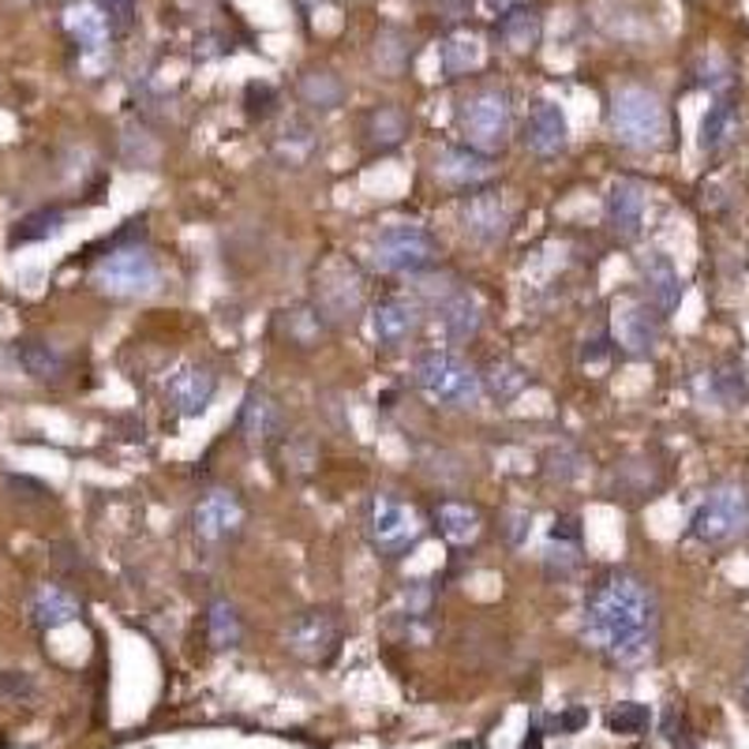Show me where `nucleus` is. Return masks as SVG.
Returning <instances> with one entry per match:
<instances>
[{
	"instance_id": "1",
	"label": "nucleus",
	"mask_w": 749,
	"mask_h": 749,
	"mask_svg": "<svg viewBox=\"0 0 749 749\" xmlns=\"http://www.w3.org/2000/svg\"><path fill=\"white\" fill-rule=\"evenodd\" d=\"M659 604L653 588L629 570H607L585 599V640L618 667H637L653 656Z\"/></svg>"
},
{
	"instance_id": "2",
	"label": "nucleus",
	"mask_w": 749,
	"mask_h": 749,
	"mask_svg": "<svg viewBox=\"0 0 749 749\" xmlns=\"http://www.w3.org/2000/svg\"><path fill=\"white\" fill-rule=\"evenodd\" d=\"M611 132L629 151H656L667 143V105L648 86H618L611 98Z\"/></svg>"
},
{
	"instance_id": "3",
	"label": "nucleus",
	"mask_w": 749,
	"mask_h": 749,
	"mask_svg": "<svg viewBox=\"0 0 749 749\" xmlns=\"http://www.w3.org/2000/svg\"><path fill=\"white\" fill-rule=\"evenodd\" d=\"M412 382L423 398H431L435 406L447 409H472L484 398V382L480 371L469 368L461 357H453L447 349H428L412 368Z\"/></svg>"
},
{
	"instance_id": "4",
	"label": "nucleus",
	"mask_w": 749,
	"mask_h": 749,
	"mask_svg": "<svg viewBox=\"0 0 749 749\" xmlns=\"http://www.w3.org/2000/svg\"><path fill=\"white\" fill-rule=\"evenodd\" d=\"M94 285H98V293H105V297L143 300L162 289V266H157L151 248L127 244V248H113L94 266Z\"/></svg>"
},
{
	"instance_id": "5",
	"label": "nucleus",
	"mask_w": 749,
	"mask_h": 749,
	"mask_svg": "<svg viewBox=\"0 0 749 749\" xmlns=\"http://www.w3.org/2000/svg\"><path fill=\"white\" fill-rule=\"evenodd\" d=\"M435 252H439L435 236L417 222H390L371 240V263L382 274H409V278H417V274L435 266Z\"/></svg>"
},
{
	"instance_id": "6",
	"label": "nucleus",
	"mask_w": 749,
	"mask_h": 749,
	"mask_svg": "<svg viewBox=\"0 0 749 749\" xmlns=\"http://www.w3.org/2000/svg\"><path fill=\"white\" fill-rule=\"evenodd\" d=\"M749 529V491L742 484H719L701 499L694 514V532L697 544L705 547H724L738 540Z\"/></svg>"
},
{
	"instance_id": "7",
	"label": "nucleus",
	"mask_w": 749,
	"mask_h": 749,
	"mask_svg": "<svg viewBox=\"0 0 749 749\" xmlns=\"http://www.w3.org/2000/svg\"><path fill=\"white\" fill-rule=\"evenodd\" d=\"M461 135L465 146L480 154H495L510 140V94L499 86H484V91H472L458 110Z\"/></svg>"
},
{
	"instance_id": "8",
	"label": "nucleus",
	"mask_w": 749,
	"mask_h": 749,
	"mask_svg": "<svg viewBox=\"0 0 749 749\" xmlns=\"http://www.w3.org/2000/svg\"><path fill=\"white\" fill-rule=\"evenodd\" d=\"M420 517L409 502L393 495H374L368 506V540L382 558H401L420 544Z\"/></svg>"
},
{
	"instance_id": "9",
	"label": "nucleus",
	"mask_w": 749,
	"mask_h": 749,
	"mask_svg": "<svg viewBox=\"0 0 749 749\" xmlns=\"http://www.w3.org/2000/svg\"><path fill=\"white\" fill-rule=\"evenodd\" d=\"M244 529V506L236 499V491L229 488H214L195 502L192 510V532L195 544L206 551H222L225 544H233Z\"/></svg>"
},
{
	"instance_id": "10",
	"label": "nucleus",
	"mask_w": 749,
	"mask_h": 749,
	"mask_svg": "<svg viewBox=\"0 0 749 749\" xmlns=\"http://www.w3.org/2000/svg\"><path fill=\"white\" fill-rule=\"evenodd\" d=\"M458 225L480 248H499L510 233V206L499 192H472L458 206Z\"/></svg>"
},
{
	"instance_id": "11",
	"label": "nucleus",
	"mask_w": 749,
	"mask_h": 749,
	"mask_svg": "<svg viewBox=\"0 0 749 749\" xmlns=\"http://www.w3.org/2000/svg\"><path fill=\"white\" fill-rule=\"evenodd\" d=\"M218 393V374L206 363H181L165 382V401L181 420H199Z\"/></svg>"
},
{
	"instance_id": "12",
	"label": "nucleus",
	"mask_w": 749,
	"mask_h": 749,
	"mask_svg": "<svg viewBox=\"0 0 749 749\" xmlns=\"http://www.w3.org/2000/svg\"><path fill=\"white\" fill-rule=\"evenodd\" d=\"M338 640H341V626L327 611H304V615H297L285 626V648H289L293 656L308 659V664L330 659Z\"/></svg>"
},
{
	"instance_id": "13",
	"label": "nucleus",
	"mask_w": 749,
	"mask_h": 749,
	"mask_svg": "<svg viewBox=\"0 0 749 749\" xmlns=\"http://www.w3.org/2000/svg\"><path fill=\"white\" fill-rule=\"evenodd\" d=\"M659 334H664V315L648 300H629L615 311V341L623 345L626 357L648 360L659 349Z\"/></svg>"
},
{
	"instance_id": "14",
	"label": "nucleus",
	"mask_w": 749,
	"mask_h": 749,
	"mask_svg": "<svg viewBox=\"0 0 749 749\" xmlns=\"http://www.w3.org/2000/svg\"><path fill=\"white\" fill-rule=\"evenodd\" d=\"M521 140L536 157H555L566 151L570 143V121H566V110H562L558 102H551V98H540L536 105L529 110L525 116V132H521Z\"/></svg>"
},
{
	"instance_id": "15",
	"label": "nucleus",
	"mask_w": 749,
	"mask_h": 749,
	"mask_svg": "<svg viewBox=\"0 0 749 749\" xmlns=\"http://www.w3.org/2000/svg\"><path fill=\"white\" fill-rule=\"evenodd\" d=\"M442 338L450 345H465L480 334L484 327V304L476 300V293L465 289V285H453V289L435 304Z\"/></svg>"
},
{
	"instance_id": "16",
	"label": "nucleus",
	"mask_w": 749,
	"mask_h": 749,
	"mask_svg": "<svg viewBox=\"0 0 749 749\" xmlns=\"http://www.w3.org/2000/svg\"><path fill=\"white\" fill-rule=\"evenodd\" d=\"M645 206H648L645 184L618 176V181L607 187V203H604L611 233H615L618 240H637L640 225H645Z\"/></svg>"
},
{
	"instance_id": "17",
	"label": "nucleus",
	"mask_w": 749,
	"mask_h": 749,
	"mask_svg": "<svg viewBox=\"0 0 749 749\" xmlns=\"http://www.w3.org/2000/svg\"><path fill=\"white\" fill-rule=\"evenodd\" d=\"M420 330V304L406 297H387L371 308V334L382 349H401Z\"/></svg>"
},
{
	"instance_id": "18",
	"label": "nucleus",
	"mask_w": 749,
	"mask_h": 749,
	"mask_svg": "<svg viewBox=\"0 0 749 749\" xmlns=\"http://www.w3.org/2000/svg\"><path fill=\"white\" fill-rule=\"evenodd\" d=\"M640 285H645V300L659 315H671L683 304V274L664 252H648L640 259Z\"/></svg>"
},
{
	"instance_id": "19",
	"label": "nucleus",
	"mask_w": 749,
	"mask_h": 749,
	"mask_svg": "<svg viewBox=\"0 0 749 749\" xmlns=\"http://www.w3.org/2000/svg\"><path fill=\"white\" fill-rule=\"evenodd\" d=\"M495 176L491 154H480L472 146H447L435 157V181L447 187H480Z\"/></svg>"
},
{
	"instance_id": "20",
	"label": "nucleus",
	"mask_w": 749,
	"mask_h": 749,
	"mask_svg": "<svg viewBox=\"0 0 749 749\" xmlns=\"http://www.w3.org/2000/svg\"><path fill=\"white\" fill-rule=\"evenodd\" d=\"M327 319H352L363 308V281L349 266H330L319 285V304H315Z\"/></svg>"
},
{
	"instance_id": "21",
	"label": "nucleus",
	"mask_w": 749,
	"mask_h": 749,
	"mask_svg": "<svg viewBox=\"0 0 749 749\" xmlns=\"http://www.w3.org/2000/svg\"><path fill=\"white\" fill-rule=\"evenodd\" d=\"M240 431L252 447H259V450L274 447L285 431L281 406L266 390H248V398H244V406H240Z\"/></svg>"
},
{
	"instance_id": "22",
	"label": "nucleus",
	"mask_w": 749,
	"mask_h": 749,
	"mask_svg": "<svg viewBox=\"0 0 749 749\" xmlns=\"http://www.w3.org/2000/svg\"><path fill=\"white\" fill-rule=\"evenodd\" d=\"M64 27H68V34L75 38L79 53H83L86 61L102 57L105 45H110V23H105L102 8L91 4V0H83V4L68 8V12H64Z\"/></svg>"
},
{
	"instance_id": "23",
	"label": "nucleus",
	"mask_w": 749,
	"mask_h": 749,
	"mask_svg": "<svg viewBox=\"0 0 749 749\" xmlns=\"http://www.w3.org/2000/svg\"><path fill=\"white\" fill-rule=\"evenodd\" d=\"M27 611H31V623L38 629H61L68 623H75L83 607H79V599L68 593V588L42 585V588H34V596H31V604H27Z\"/></svg>"
},
{
	"instance_id": "24",
	"label": "nucleus",
	"mask_w": 749,
	"mask_h": 749,
	"mask_svg": "<svg viewBox=\"0 0 749 749\" xmlns=\"http://www.w3.org/2000/svg\"><path fill=\"white\" fill-rule=\"evenodd\" d=\"M278 330L297 349H315L322 341V334H327V315L311 308V304H297V308H285L278 315Z\"/></svg>"
},
{
	"instance_id": "25",
	"label": "nucleus",
	"mask_w": 749,
	"mask_h": 749,
	"mask_svg": "<svg viewBox=\"0 0 749 749\" xmlns=\"http://www.w3.org/2000/svg\"><path fill=\"white\" fill-rule=\"evenodd\" d=\"M297 91H300V102L311 105V110H319V113L341 110L345 94H349L345 91V83L330 72V68H308V72L300 75Z\"/></svg>"
},
{
	"instance_id": "26",
	"label": "nucleus",
	"mask_w": 749,
	"mask_h": 749,
	"mask_svg": "<svg viewBox=\"0 0 749 749\" xmlns=\"http://www.w3.org/2000/svg\"><path fill=\"white\" fill-rule=\"evenodd\" d=\"M499 38L506 42V49H514V53H529V49H536L540 38H544V19H540L536 8L514 4L510 12H502Z\"/></svg>"
},
{
	"instance_id": "27",
	"label": "nucleus",
	"mask_w": 749,
	"mask_h": 749,
	"mask_svg": "<svg viewBox=\"0 0 749 749\" xmlns=\"http://www.w3.org/2000/svg\"><path fill=\"white\" fill-rule=\"evenodd\" d=\"M735 135H738V110L731 102H719L712 105V110L705 113V121H701V151L705 154H719V151H727V146L735 143Z\"/></svg>"
},
{
	"instance_id": "28",
	"label": "nucleus",
	"mask_w": 749,
	"mask_h": 749,
	"mask_svg": "<svg viewBox=\"0 0 749 749\" xmlns=\"http://www.w3.org/2000/svg\"><path fill=\"white\" fill-rule=\"evenodd\" d=\"M206 637H211V645L218 648V653H233V648L240 645L244 626L229 599H211V607H206Z\"/></svg>"
},
{
	"instance_id": "29",
	"label": "nucleus",
	"mask_w": 749,
	"mask_h": 749,
	"mask_svg": "<svg viewBox=\"0 0 749 749\" xmlns=\"http://www.w3.org/2000/svg\"><path fill=\"white\" fill-rule=\"evenodd\" d=\"M16 357H19V363H23V371L31 374V379H45V382L61 379L64 368H68L64 352L57 349V345H49V341H19Z\"/></svg>"
},
{
	"instance_id": "30",
	"label": "nucleus",
	"mask_w": 749,
	"mask_h": 749,
	"mask_svg": "<svg viewBox=\"0 0 749 749\" xmlns=\"http://www.w3.org/2000/svg\"><path fill=\"white\" fill-rule=\"evenodd\" d=\"M435 529L450 540V544H469V540H476V532H480V514L469 506V502H439Z\"/></svg>"
},
{
	"instance_id": "31",
	"label": "nucleus",
	"mask_w": 749,
	"mask_h": 749,
	"mask_svg": "<svg viewBox=\"0 0 749 749\" xmlns=\"http://www.w3.org/2000/svg\"><path fill=\"white\" fill-rule=\"evenodd\" d=\"M368 135H371V143L379 146V151H393L398 143H406L409 116L401 113L398 105H379V110L368 116Z\"/></svg>"
},
{
	"instance_id": "32",
	"label": "nucleus",
	"mask_w": 749,
	"mask_h": 749,
	"mask_svg": "<svg viewBox=\"0 0 749 749\" xmlns=\"http://www.w3.org/2000/svg\"><path fill=\"white\" fill-rule=\"evenodd\" d=\"M480 382H484V390L495 401H514L517 393L529 387V371L514 360H495L488 368V374H480Z\"/></svg>"
},
{
	"instance_id": "33",
	"label": "nucleus",
	"mask_w": 749,
	"mask_h": 749,
	"mask_svg": "<svg viewBox=\"0 0 749 749\" xmlns=\"http://www.w3.org/2000/svg\"><path fill=\"white\" fill-rule=\"evenodd\" d=\"M68 225V214L57 211V206H45V211H34L27 214L23 222L16 225L12 233V244H38V240H53V236H61Z\"/></svg>"
},
{
	"instance_id": "34",
	"label": "nucleus",
	"mask_w": 749,
	"mask_h": 749,
	"mask_svg": "<svg viewBox=\"0 0 749 749\" xmlns=\"http://www.w3.org/2000/svg\"><path fill=\"white\" fill-rule=\"evenodd\" d=\"M409 64V38L398 31V27H382L379 38H374V68L382 75H401Z\"/></svg>"
},
{
	"instance_id": "35",
	"label": "nucleus",
	"mask_w": 749,
	"mask_h": 749,
	"mask_svg": "<svg viewBox=\"0 0 749 749\" xmlns=\"http://www.w3.org/2000/svg\"><path fill=\"white\" fill-rule=\"evenodd\" d=\"M315 146H319V135H315V127L311 124H304V121H289V127L281 132V140H278V157L285 165H304L308 157L315 154Z\"/></svg>"
},
{
	"instance_id": "36",
	"label": "nucleus",
	"mask_w": 749,
	"mask_h": 749,
	"mask_svg": "<svg viewBox=\"0 0 749 749\" xmlns=\"http://www.w3.org/2000/svg\"><path fill=\"white\" fill-rule=\"evenodd\" d=\"M121 157L132 165V170H154L157 157H162V146L154 143V135L146 132V127L132 124V127H124V135H121Z\"/></svg>"
},
{
	"instance_id": "37",
	"label": "nucleus",
	"mask_w": 749,
	"mask_h": 749,
	"mask_svg": "<svg viewBox=\"0 0 749 749\" xmlns=\"http://www.w3.org/2000/svg\"><path fill=\"white\" fill-rule=\"evenodd\" d=\"M480 68V42L476 38H450L447 45H442V72H447L450 79L458 75H469Z\"/></svg>"
},
{
	"instance_id": "38",
	"label": "nucleus",
	"mask_w": 749,
	"mask_h": 749,
	"mask_svg": "<svg viewBox=\"0 0 749 749\" xmlns=\"http://www.w3.org/2000/svg\"><path fill=\"white\" fill-rule=\"evenodd\" d=\"M705 379L712 382V393H708V398L719 401V406L735 409V406H742V401H746L749 382H746V374L738 368H716V371H708Z\"/></svg>"
},
{
	"instance_id": "39",
	"label": "nucleus",
	"mask_w": 749,
	"mask_h": 749,
	"mask_svg": "<svg viewBox=\"0 0 749 749\" xmlns=\"http://www.w3.org/2000/svg\"><path fill=\"white\" fill-rule=\"evenodd\" d=\"M577 540H551L544 547V570L551 581H570L577 574L581 566V555H577Z\"/></svg>"
},
{
	"instance_id": "40",
	"label": "nucleus",
	"mask_w": 749,
	"mask_h": 749,
	"mask_svg": "<svg viewBox=\"0 0 749 749\" xmlns=\"http://www.w3.org/2000/svg\"><path fill=\"white\" fill-rule=\"evenodd\" d=\"M648 724H653V712L637 701H623L607 712V731L611 735H645Z\"/></svg>"
},
{
	"instance_id": "41",
	"label": "nucleus",
	"mask_w": 749,
	"mask_h": 749,
	"mask_svg": "<svg viewBox=\"0 0 749 749\" xmlns=\"http://www.w3.org/2000/svg\"><path fill=\"white\" fill-rule=\"evenodd\" d=\"M581 472H585V458H581V450L570 447V442H558V447L547 453V476L555 480V484H574Z\"/></svg>"
},
{
	"instance_id": "42",
	"label": "nucleus",
	"mask_w": 749,
	"mask_h": 749,
	"mask_svg": "<svg viewBox=\"0 0 749 749\" xmlns=\"http://www.w3.org/2000/svg\"><path fill=\"white\" fill-rule=\"evenodd\" d=\"M98 8H102L105 23H110V31H132L135 23V0H98Z\"/></svg>"
},
{
	"instance_id": "43",
	"label": "nucleus",
	"mask_w": 749,
	"mask_h": 749,
	"mask_svg": "<svg viewBox=\"0 0 749 749\" xmlns=\"http://www.w3.org/2000/svg\"><path fill=\"white\" fill-rule=\"evenodd\" d=\"M502 521H506L502 532H506L510 544H514V547L525 544L529 532H532V514H529V510H506V517H502Z\"/></svg>"
},
{
	"instance_id": "44",
	"label": "nucleus",
	"mask_w": 749,
	"mask_h": 749,
	"mask_svg": "<svg viewBox=\"0 0 749 749\" xmlns=\"http://www.w3.org/2000/svg\"><path fill=\"white\" fill-rule=\"evenodd\" d=\"M701 83L712 86V91H724V86H731V68L727 61H719V57H708L701 64Z\"/></svg>"
},
{
	"instance_id": "45",
	"label": "nucleus",
	"mask_w": 749,
	"mask_h": 749,
	"mask_svg": "<svg viewBox=\"0 0 749 749\" xmlns=\"http://www.w3.org/2000/svg\"><path fill=\"white\" fill-rule=\"evenodd\" d=\"M428 607H431V588L423 585V581H412L406 588V611L412 618H420V615H428Z\"/></svg>"
},
{
	"instance_id": "46",
	"label": "nucleus",
	"mask_w": 749,
	"mask_h": 749,
	"mask_svg": "<svg viewBox=\"0 0 749 749\" xmlns=\"http://www.w3.org/2000/svg\"><path fill=\"white\" fill-rule=\"evenodd\" d=\"M31 678H27L23 671H4L0 675V694H8V697H27L31 694Z\"/></svg>"
},
{
	"instance_id": "47",
	"label": "nucleus",
	"mask_w": 749,
	"mask_h": 749,
	"mask_svg": "<svg viewBox=\"0 0 749 749\" xmlns=\"http://www.w3.org/2000/svg\"><path fill=\"white\" fill-rule=\"evenodd\" d=\"M585 724H588V712H585V708H570V712H562V716L555 719V727H558L562 735H574L577 727H585Z\"/></svg>"
},
{
	"instance_id": "48",
	"label": "nucleus",
	"mask_w": 749,
	"mask_h": 749,
	"mask_svg": "<svg viewBox=\"0 0 749 749\" xmlns=\"http://www.w3.org/2000/svg\"><path fill=\"white\" fill-rule=\"evenodd\" d=\"M607 357V338H596L593 345L585 341V352H581V360L585 363H596V360H604Z\"/></svg>"
},
{
	"instance_id": "49",
	"label": "nucleus",
	"mask_w": 749,
	"mask_h": 749,
	"mask_svg": "<svg viewBox=\"0 0 749 749\" xmlns=\"http://www.w3.org/2000/svg\"><path fill=\"white\" fill-rule=\"evenodd\" d=\"M488 4H491V8H495V12L502 16V12H510V8H514V4H517V0H488Z\"/></svg>"
},
{
	"instance_id": "50",
	"label": "nucleus",
	"mask_w": 749,
	"mask_h": 749,
	"mask_svg": "<svg viewBox=\"0 0 749 749\" xmlns=\"http://www.w3.org/2000/svg\"><path fill=\"white\" fill-rule=\"evenodd\" d=\"M521 749H540V731H529V738L521 742Z\"/></svg>"
},
{
	"instance_id": "51",
	"label": "nucleus",
	"mask_w": 749,
	"mask_h": 749,
	"mask_svg": "<svg viewBox=\"0 0 749 749\" xmlns=\"http://www.w3.org/2000/svg\"><path fill=\"white\" fill-rule=\"evenodd\" d=\"M746 694H749V671H746Z\"/></svg>"
},
{
	"instance_id": "52",
	"label": "nucleus",
	"mask_w": 749,
	"mask_h": 749,
	"mask_svg": "<svg viewBox=\"0 0 749 749\" xmlns=\"http://www.w3.org/2000/svg\"><path fill=\"white\" fill-rule=\"evenodd\" d=\"M308 4H315V0H308Z\"/></svg>"
}]
</instances>
